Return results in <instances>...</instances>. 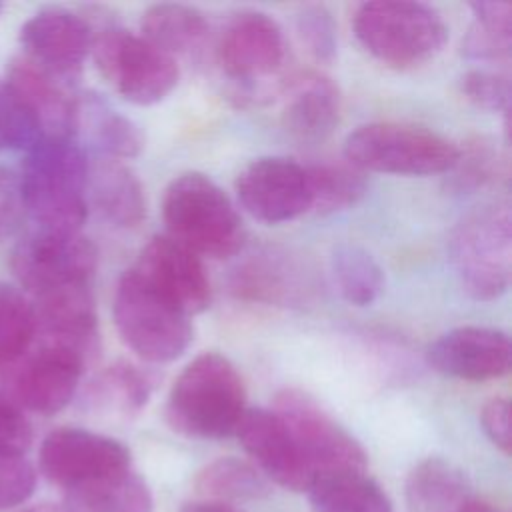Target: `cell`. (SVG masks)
<instances>
[{"instance_id": "obj_1", "label": "cell", "mask_w": 512, "mask_h": 512, "mask_svg": "<svg viewBox=\"0 0 512 512\" xmlns=\"http://www.w3.org/2000/svg\"><path fill=\"white\" fill-rule=\"evenodd\" d=\"M246 388L236 366L218 352H202L174 380L166 400L168 424L188 438L236 434L246 412Z\"/></svg>"}, {"instance_id": "obj_2", "label": "cell", "mask_w": 512, "mask_h": 512, "mask_svg": "<svg viewBox=\"0 0 512 512\" xmlns=\"http://www.w3.org/2000/svg\"><path fill=\"white\" fill-rule=\"evenodd\" d=\"M88 158L72 138H42L18 176L24 212L38 228L80 232L88 216Z\"/></svg>"}, {"instance_id": "obj_3", "label": "cell", "mask_w": 512, "mask_h": 512, "mask_svg": "<svg viewBox=\"0 0 512 512\" xmlns=\"http://www.w3.org/2000/svg\"><path fill=\"white\" fill-rule=\"evenodd\" d=\"M162 218L168 236L198 256L222 260L244 244L246 230L236 206L202 172H184L166 186Z\"/></svg>"}, {"instance_id": "obj_4", "label": "cell", "mask_w": 512, "mask_h": 512, "mask_svg": "<svg viewBox=\"0 0 512 512\" xmlns=\"http://www.w3.org/2000/svg\"><path fill=\"white\" fill-rule=\"evenodd\" d=\"M352 28L372 58L398 70L436 58L448 40L442 14L422 2H364L354 12Z\"/></svg>"}, {"instance_id": "obj_5", "label": "cell", "mask_w": 512, "mask_h": 512, "mask_svg": "<svg viewBox=\"0 0 512 512\" xmlns=\"http://www.w3.org/2000/svg\"><path fill=\"white\" fill-rule=\"evenodd\" d=\"M450 260L464 292L480 302L506 294L512 274V214L506 202L466 212L450 234Z\"/></svg>"}, {"instance_id": "obj_6", "label": "cell", "mask_w": 512, "mask_h": 512, "mask_svg": "<svg viewBox=\"0 0 512 512\" xmlns=\"http://www.w3.org/2000/svg\"><path fill=\"white\" fill-rule=\"evenodd\" d=\"M460 148L442 134L406 122H370L346 136L344 160L360 172L432 176L450 172Z\"/></svg>"}, {"instance_id": "obj_7", "label": "cell", "mask_w": 512, "mask_h": 512, "mask_svg": "<svg viewBox=\"0 0 512 512\" xmlns=\"http://www.w3.org/2000/svg\"><path fill=\"white\" fill-rule=\"evenodd\" d=\"M112 316L120 340L152 364L180 358L194 338L190 316L158 294L134 268L118 278Z\"/></svg>"}, {"instance_id": "obj_8", "label": "cell", "mask_w": 512, "mask_h": 512, "mask_svg": "<svg viewBox=\"0 0 512 512\" xmlns=\"http://www.w3.org/2000/svg\"><path fill=\"white\" fill-rule=\"evenodd\" d=\"M288 48L280 24L258 10L234 14L216 42V60L224 76L236 84L238 100H258L282 80Z\"/></svg>"}, {"instance_id": "obj_9", "label": "cell", "mask_w": 512, "mask_h": 512, "mask_svg": "<svg viewBox=\"0 0 512 512\" xmlns=\"http://www.w3.org/2000/svg\"><path fill=\"white\" fill-rule=\"evenodd\" d=\"M90 54L100 76L132 104H156L178 84L176 60L124 28L112 26L94 34Z\"/></svg>"}, {"instance_id": "obj_10", "label": "cell", "mask_w": 512, "mask_h": 512, "mask_svg": "<svg viewBox=\"0 0 512 512\" xmlns=\"http://www.w3.org/2000/svg\"><path fill=\"white\" fill-rule=\"evenodd\" d=\"M86 358L66 346L40 342L0 368V392L22 412L52 416L74 398Z\"/></svg>"}, {"instance_id": "obj_11", "label": "cell", "mask_w": 512, "mask_h": 512, "mask_svg": "<svg viewBox=\"0 0 512 512\" xmlns=\"http://www.w3.org/2000/svg\"><path fill=\"white\" fill-rule=\"evenodd\" d=\"M96 262V246L80 232L44 228L26 234L10 258L14 276L34 298L64 288L90 286Z\"/></svg>"}, {"instance_id": "obj_12", "label": "cell", "mask_w": 512, "mask_h": 512, "mask_svg": "<svg viewBox=\"0 0 512 512\" xmlns=\"http://www.w3.org/2000/svg\"><path fill=\"white\" fill-rule=\"evenodd\" d=\"M274 412L286 424L314 478L324 472L366 468L368 458L360 442L306 392L280 390L274 398Z\"/></svg>"}, {"instance_id": "obj_13", "label": "cell", "mask_w": 512, "mask_h": 512, "mask_svg": "<svg viewBox=\"0 0 512 512\" xmlns=\"http://www.w3.org/2000/svg\"><path fill=\"white\" fill-rule=\"evenodd\" d=\"M38 466L64 492L130 470V450L104 434L84 428H56L40 444Z\"/></svg>"}, {"instance_id": "obj_14", "label": "cell", "mask_w": 512, "mask_h": 512, "mask_svg": "<svg viewBox=\"0 0 512 512\" xmlns=\"http://www.w3.org/2000/svg\"><path fill=\"white\" fill-rule=\"evenodd\" d=\"M236 194L242 208L264 224L290 222L312 208L306 166L282 156L256 158L244 166Z\"/></svg>"}, {"instance_id": "obj_15", "label": "cell", "mask_w": 512, "mask_h": 512, "mask_svg": "<svg viewBox=\"0 0 512 512\" xmlns=\"http://www.w3.org/2000/svg\"><path fill=\"white\" fill-rule=\"evenodd\" d=\"M92 26L66 8H44L20 28L24 58L56 80L80 74L92 50Z\"/></svg>"}, {"instance_id": "obj_16", "label": "cell", "mask_w": 512, "mask_h": 512, "mask_svg": "<svg viewBox=\"0 0 512 512\" xmlns=\"http://www.w3.org/2000/svg\"><path fill=\"white\" fill-rule=\"evenodd\" d=\"M134 270L186 316L210 304V278L200 256L168 234L148 240Z\"/></svg>"}, {"instance_id": "obj_17", "label": "cell", "mask_w": 512, "mask_h": 512, "mask_svg": "<svg viewBox=\"0 0 512 512\" xmlns=\"http://www.w3.org/2000/svg\"><path fill=\"white\" fill-rule=\"evenodd\" d=\"M442 376L466 382L494 380L510 370L512 346L506 332L488 326H460L436 338L426 352Z\"/></svg>"}, {"instance_id": "obj_18", "label": "cell", "mask_w": 512, "mask_h": 512, "mask_svg": "<svg viewBox=\"0 0 512 512\" xmlns=\"http://www.w3.org/2000/svg\"><path fill=\"white\" fill-rule=\"evenodd\" d=\"M236 436L258 470L270 480L294 492L308 490L314 472L274 410L248 408L236 428Z\"/></svg>"}, {"instance_id": "obj_19", "label": "cell", "mask_w": 512, "mask_h": 512, "mask_svg": "<svg viewBox=\"0 0 512 512\" xmlns=\"http://www.w3.org/2000/svg\"><path fill=\"white\" fill-rule=\"evenodd\" d=\"M34 306L36 336L76 350L86 360L98 344V318L90 286H74L38 296Z\"/></svg>"}, {"instance_id": "obj_20", "label": "cell", "mask_w": 512, "mask_h": 512, "mask_svg": "<svg viewBox=\"0 0 512 512\" xmlns=\"http://www.w3.org/2000/svg\"><path fill=\"white\" fill-rule=\"evenodd\" d=\"M286 84L288 100L282 112L286 132L306 144L328 138L340 120L338 86L324 74L308 72Z\"/></svg>"}, {"instance_id": "obj_21", "label": "cell", "mask_w": 512, "mask_h": 512, "mask_svg": "<svg viewBox=\"0 0 512 512\" xmlns=\"http://www.w3.org/2000/svg\"><path fill=\"white\" fill-rule=\"evenodd\" d=\"M312 280L306 268L282 252H262L240 264L232 278L238 298L266 304H298L310 290Z\"/></svg>"}, {"instance_id": "obj_22", "label": "cell", "mask_w": 512, "mask_h": 512, "mask_svg": "<svg viewBox=\"0 0 512 512\" xmlns=\"http://www.w3.org/2000/svg\"><path fill=\"white\" fill-rule=\"evenodd\" d=\"M8 84L36 114L44 138H72L76 132V100H72L60 80L34 66L24 56L12 58L6 76Z\"/></svg>"}, {"instance_id": "obj_23", "label": "cell", "mask_w": 512, "mask_h": 512, "mask_svg": "<svg viewBox=\"0 0 512 512\" xmlns=\"http://www.w3.org/2000/svg\"><path fill=\"white\" fill-rule=\"evenodd\" d=\"M118 228H136L146 218V196L138 176L118 160L88 166V202Z\"/></svg>"}, {"instance_id": "obj_24", "label": "cell", "mask_w": 512, "mask_h": 512, "mask_svg": "<svg viewBox=\"0 0 512 512\" xmlns=\"http://www.w3.org/2000/svg\"><path fill=\"white\" fill-rule=\"evenodd\" d=\"M306 492L314 512H392L390 496L364 470L318 474Z\"/></svg>"}, {"instance_id": "obj_25", "label": "cell", "mask_w": 512, "mask_h": 512, "mask_svg": "<svg viewBox=\"0 0 512 512\" xmlns=\"http://www.w3.org/2000/svg\"><path fill=\"white\" fill-rule=\"evenodd\" d=\"M142 38L172 56H196L208 40L204 14L186 4H154L140 20Z\"/></svg>"}, {"instance_id": "obj_26", "label": "cell", "mask_w": 512, "mask_h": 512, "mask_svg": "<svg viewBox=\"0 0 512 512\" xmlns=\"http://www.w3.org/2000/svg\"><path fill=\"white\" fill-rule=\"evenodd\" d=\"M404 494L410 512H452L470 498V482L456 464L430 456L410 470Z\"/></svg>"}, {"instance_id": "obj_27", "label": "cell", "mask_w": 512, "mask_h": 512, "mask_svg": "<svg viewBox=\"0 0 512 512\" xmlns=\"http://www.w3.org/2000/svg\"><path fill=\"white\" fill-rule=\"evenodd\" d=\"M76 128L110 160H128L144 148V136L134 120L114 110L98 94H84L76 102Z\"/></svg>"}, {"instance_id": "obj_28", "label": "cell", "mask_w": 512, "mask_h": 512, "mask_svg": "<svg viewBox=\"0 0 512 512\" xmlns=\"http://www.w3.org/2000/svg\"><path fill=\"white\" fill-rule=\"evenodd\" d=\"M64 512H152L148 484L124 470L120 474L64 492Z\"/></svg>"}, {"instance_id": "obj_29", "label": "cell", "mask_w": 512, "mask_h": 512, "mask_svg": "<svg viewBox=\"0 0 512 512\" xmlns=\"http://www.w3.org/2000/svg\"><path fill=\"white\" fill-rule=\"evenodd\" d=\"M330 270L340 296L352 306H370L384 288V270L358 242H340L330 254Z\"/></svg>"}, {"instance_id": "obj_30", "label": "cell", "mask_w": 512, "mask_h": 512, "mask_svg": "<svg viewBox=\"0 0 512 512\" xmlns=\"http://www.w3.org/2000/svg\"><path fill=\"white\" fill-rule=\"evenodd\" d=\"M154 386L156 380L150 372L118 360L96 376L90 386V400L106 412L136 416L148 404Z\"/></svg>"}, {"instance_id": "obj_31", "label": "cell", "mask_w": 512, "mask_h": 512, "mask_svg": "<svg viewBox=\"0 0 512 512\" xmlns=\"http://www.w3.org/2000/svg\"><path fill=\"white\" fill-rule=\"evenodd\" d=\"M194 486L200 496L220 504L258 500L268 494L264 474L250 462L234 456H224L206 464L198 472Z\"/></svg>"}, {"instance_id": "obj_32", "label": "cell", "mask_w": 512, "mask_h": 512, "mask_svg": "<svg viewBox=\"0 0 512 512\" xmlns=\"http://www.w3.org/2000/svg\"><path fill=\"white\" fill-rule=\"evenodd\" d=\"M312 208L318 214H334L354 206L366 194L364 172L344 162H320L306 166Z\"/></svg>"}, {"instance_id": "obj_33", "label": "cell", "mask_w": 512, "mask_h": 512, "mask_svg": "<svg viewBox=\"0 0 512 512\" xmlns=\"http://www.w3.org/2000/svg\"><path fill=\"white\" fill-rule=\"evenodd\" d=\"M36 340L32 302L16 286L0 282V368L22 356Z\"/></svg>"}, {"instance_id": "obj_34", "label": "cell", "mask_w": 512, "mask_h": 512, "mask_svg": "<svg viewBox=\"0 0 512 512\" xmlns=\"http://www.w3.org/2000/svg\"><path fill=\"white\" fill-rule=\"evenodd\" d=\"M44 138L42 126L22 96L0 78V152L32 150Z\"/></svg>"}, {"instance_id": "obj_35", "label": "cell", "mask_w": 512, "mask_h": 512, "mask_svg": "<svg viewBox=\"0 0 512 512\" xmlns=\"http://www.w3.org/2000/svg\"><path fill=\"white\" fill-rule=\"evenodd\" d=\"M468 144L470 146L464 152L460 150L458 162L450 170L454 172V186L460 192L478 190L504 176V160L494 142L476 138Z\"/></svg>"}, {"instance_id": "obj_36", "label": "cell", "mask_w": 512, "mask_h": 512, "mask_svg": "<svg viewBox=\"0 0 512 512\" xmlns=\"http://www.w3.org/2000/svg\"><path fill=\"white\" fill-rule=\"evenodd\" d=\"M294 30L306 52L322 64H330L338 52L336 22L322 4L302 6L294 16Z\"/></svg>"}, {"instance_id": "obj_37", "label": "cell", "mask_w": 512, "mask_h": 512, "mask_svg": "<svg viewBox=\"0 0 512 512\" xmlns=\"http://www.w3.org/2000/svg\"><path fill=\"white\" fill-rule=\"evenodd\" d=\"M460 92L480 110L504 112L510 110V76L502 70L476 68L460 78Z\"/></svg>"}, {"instance_id": "obj_38", "label": "cell", "mask_w": 512, "mask_h": 512, "mask_svg": "<svg viewBox=\"0 0 512 512\" xmlns=\"http://www.w3.org/2000/svg\"><path fill=\"white\" fill-rule=\"evenodd\" d=\"M38 472L24 456H0V512L18 508L36 490Z\"/></svg>"}, {"instance_id": "obj_39", "label": "cell", "mask_w": 512, "mask_h": 512, "mask_svg": "<svg viewBox=\"0 0 512 512\" xmlns=\"http://www.w3.org/2000/svg\"><path fill=\"white\" fill-rule=\"evenodd\" d=\"M462 52L466 58L478 62H508L512 52V34L490 30L474 22L462 40Z\"/></svg>"}, {"instance_id": "obj_40", "label": "cell", "mask_w": 512, "mask_h": 512, "mask_svg": "<svg viewBox=\"0 0 512 512\" xmlns=\"http://www.w3.org/2000/svg\"><path fill=\"white\" fill-rule=\"evenodd\" d=\"M32 436L26 414L0 392V456H24Z\"/></svg>"}, {"instance_id": "obj_41", "label": "cell", "mask_w": 512, "mask_h": 512, "mask_svg": "<svg viewBox=\"0 0 512 512\" xmlns=\"http://www.w3.org/2000/svg\"><path fill=\"white\" fill-rule=\"evenodd\" d=\"M480 424L490 442L504 454H510L512 432H510V404L506 398H490L480 410Z\"/></svg>"}, {"instance_id": "obj_42", "label": "cell", "mask_w": 512, "mask_h": 512, "mask_svg": "<svg viewBox=\"0 0 512 512\" xmlns=\"http://www.w3.org/2000/svg\"><path fill=\"white\" fill-rule=\"evenodd\" d=\"M24 214L18 176L0 168V242L14 234Z\"/></svg>"}, {"instance_id": "obj_43", "label": "cell", "mask_w": 512, "mask_h": 512, "mask_svg": "<svg viewBox=\"0 0 512 512\" xmlns=\"http://www.w3.org/2000/svg\"><path fill=\"white\" fill-rule=\"evenodd\" d=\"M474 22L490 30L512 34V4L502 0H476L468 4Z\"/></svg>"}, {"instance_id": "obj_44", "label": "cell", "mask_w": 512, "mask_h": 512, "mask_svg": "<svg viewBox=\"0 0 512 512\" xmlns=\"http://www.w3.org/2000/svg\"><path fill=\"white\" fill-rule=\"evenodd\" d=\"M180 512H236L230 504H220V502H210V500H198V502H188L182 506Z\"/></svg>"}, {"instance_id": "obj_45", "label": "cell", "mask_w": 512, "mask_h": 512, "mask_svg": "<svg viewBox=\"0 0 512 512\" xmlns=\"http://www.w3.org/2000/svg\"><path fill=\"white\" fill-rule=\"evenodd\" d=\"M452 512H496L492 506H488L486 502H480V500H474V498H468L464 504H460L456 510Z\"/></svg>"}, {"instance_id": "obj_46", "label": "cell", "mask_w": 512, "mask_h": 512, "mask_svg": "<svg viewBox=\"0 0 512 512\" xmlns=\"http://www.w3.org/2000/svg\"><path fill=\"white\" fill-rule=\"evenodd\" d=\"M16 512H64L62 506H54V504H48V502H42V504H34V506H26V508H20Z\"/></svg>"}, {"instance_id": "obj_47", "label": "cell", "mask_w": 512, "mask_h": 512, "mask_svg": "<svg viewBox=\"0 0 512 512\" xmlns=\"http://www.w3.org/2000/svg\"><path fill=\"white\" fill-rule=\"evenodd\" d=\"M0 12H2V4H0Z\"/></svg>"}]
</instances>
